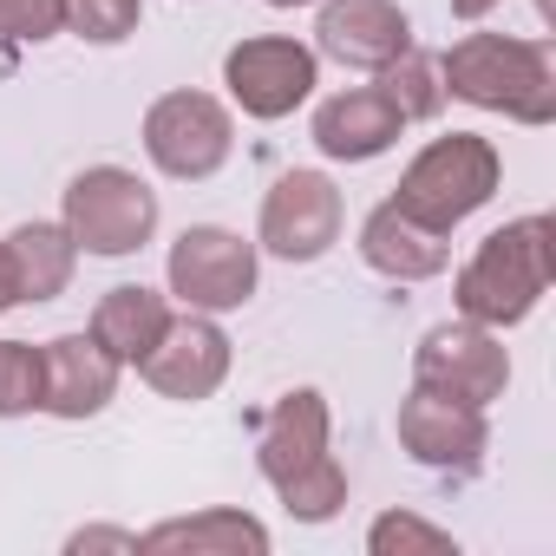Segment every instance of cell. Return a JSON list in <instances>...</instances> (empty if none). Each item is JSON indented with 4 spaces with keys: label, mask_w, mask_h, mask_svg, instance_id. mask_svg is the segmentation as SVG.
<instances>
[{
    "label": "cell",
    "mask_w": 556,
    "mask_h": 556,
    "mask_svg": "<svg viewBox=\"0 0 556 556\" xmlns=\"http://www.w3.org/2000/svg\"><path fill=\"white\" fill-rule=\"evenodd\" d=\"M255 465L275 484L282 510L302 523H328L348 504V471L334 458V419H328V400L315 387H295L268 406L262 439H255Z\"/></svg>",
    "instance_id": "6da1fadb"
},
{
    "label": "cell",
    "mask_w": 556,
    "mask_h": 556,
    "mask_svg": "<svg viewBox=\"0 0 556 556\" xmlns=\"http://www.w3.org/2000/svg\"><path fill=\"white\" fill-rule=\"evenodd\" d=\"M549 282H556V223L536 210V216H517V223L491 229L471 249V262L458 268V315L504 334V328L536 315Z\"/></svg>",
    "instance_id": "7a4b0ae2"
},
{
    "label": "cell",
    "mask_w": 556,
    "mask_h": 556,
    "mask_svg": "<svg viewBox=\"0 0 556 556\" xmlns=\"http://www.w3.org/2000/svg\"><path fill=\"white\" fill-rule=\"evenodd\" d=\"M439 86L478 112H504L517 125L556 118V60L549 40H510V34H465L439 60Z\"/></svg>",
    "instance_id": "3957f363"
},
{
    "label": "cell",
    "mask_w": 556,
    "mask_h": 556,
    "mask_svg": "<svg viewBox=\"0 0 556 556\" xmlns=\"http://www.w3.org/2000/svg\"><path fill=\"white\" fill-rule=\"evenodd\" d=\"M497 177H504V157L491 138L478 131H452V138H432L406 170H400V190L393 203L406 216H419L426 229H458L465 216H478L491 197H497Z\"/></svg>",
    "instance_id": "277c9868"
},
{
    "label": "cell",
    "mask_w": 556,
    "mask_h": 556,
    "mask_svg": "<svg viewBox=\"0 0 556 556\" xmlns=\"http://www.w3.org/2000/svg\"><path fill=\"white\" fill-rule=\"evenodd\" d=\"M79 242V255H138L157 229V190L125 170V164H92L66 184V216H60Z\"/></svg>",
    "instance_id": "5b68a950"
},
{
    "label": "cell",
    "mask_w": 556,
    "mask_h": 556,
    "mask_svg": "<svg viewBox=\"0 0 556 556\" xmlns=\"http://www.w3.org/2000/svg\"><path fill=\"white\" fill-rule=\"evenodd\" d=\"M164 282L184 308L197 315H229L255 295V242H242L236 229L223 223H190L177 242H170V262H164Z\"/></svg>",
    "instance_id": "8992f818"
},
{
    "label": "cell",
    "mask_w": 556,
    "mask_h": 556,
    "mask_svg": "<svg viewBox=\"0 0 556 556\" xmlns=\"http://www.w3.org/2000/svg\"><path fill=\"white\" fill-rule=\"evenodd\" d=\"M236 151V125L210 92H164L144 112V157L177 177V184H203L229 164Z\"/></svg>",
    "instance_id": "52a82bcc"
},
{
    "label": "cell",
    "mask_w": 556,
    "mask_h": 556,
    "mask_svg": "<svg viewBox=\"0 0 556 556\" xmlns=\"http://www.w3.org/2000/svg\"><path fill=\"white\" fill-rule=\"evenodd\" d=\"M223 86H229V99L249 112V118H289L315 86H321V60H315V47H302V40H282V34H255V40H242V47H229L223 53Z\"/></svg>",
    "instance_id": "ba28073f"
},
{
    "label": "cell",
    "mask_w": 556,
    "mask_h": 556,
    "mask_svg": "<svg viewBox=\"0 0 556 556\" xmlns=\"http://www.w3.org/2000/svg\"><path fill=\"white\" fill-rule=\"evenodd\" d=\"M413 387H432V393L465 400V406H491L510 387V354H504V341L491 328H478V321L458 315V321H445V328H432L419 341Z\"/></svg>",
    "instance_id": "9c48e42d"
},
{
    "label": "cell",
    "mask_w": 556,
    "mask_h": 556,
    "mask_svg": "<svg viewBox=\"0 0 556 556\" xmlns=\"http://www.w3.org/2000/svg\"><path fill=\"white\" fill-rule=\"evenodd\" d=\"M341 242V190L321 170H289L262 197V249L282 262H321Z\"/></svg>",
    "instance_id": "30bf717a"
},
{
    "label": "cell",
    "mask_w": 556,
    "mask_h": 556,
    "mask_svg": "<svg viewBox=\"0 0 556 556\" xmlns=\"http://www.w3.org/2000/svg\"><path fill=\"white\" fill-rule=\"evenodd\" d=\"M138 374H144L151 393L197 406V400H210L229 380V334L210 315L184 308V315H170V328L157 334V348L138 361Z\"/></svg>",
    "instance_id": "8fae6325"
},
{
    "label": "cell",
    "mask_w": 556,
    "mask_h": 556,
    "mask_svg": "<svg viewBox=\"0 0 556 556\" xmlns=\"http://www.w3.org/2000/svg\"><path fill=\"white\" fill-rule=\"evenodd\" d=\"M400 445L426 465V471H471L491 445V426H484V406H465V400H445L432 387H413L400 400Z\"/></svg>",
    "instance_id": "7c38bea8"
},
{
    "label": "cell",
    "mask_w": 556,
    "mask_h": 556,
    "mask_svg": "<svg viewBox=\"0 0 556 556\" xmlns=\"http://www.w3.org/2000/svg\"><path fill=\"white\" fill-rule=\"evenodd\" d=\"M315 47L354 73H387L393 60L413 53V21L393 0H321Z\"/></svg>",
    "instance_id": "4fadbf2b"
},
{
    "label": "cell",
    "mask_w": 556,
    "mask_h": 556,
    "mask_svg": "<svg viewBox=\"0 0 556 556\" xmlns=\"http://www.w3.org/2000/svg\"><path fill=\"white\" fill-rule=\"evenodd\" d=\"M40 361H47L40 413H53V419H99V413L112 406V393H118V374H125V367L92 341V328L47 341Z\"/></svg>",
    "instance_id": "5bb4252c"
},
{
    "label": "cell",
    "mask_w": 556,
    "mask_h": 556,
    "mask_svg": "<svg viewBox=\"0 0 556 556\" xmlns=\"http://www.w3.org/2000/svg\"><path fill=\"white\" fill-rule=\"evenodd\" d=\"M361 255L374 275H387V282H432V275L452 268V242L445 229H426L419 216H406L393 197L380 210H367L361 223Z\"/></svg>",
    "instance_id": "9a60e30c"
},
{
    "label": "cell",
    "mask_w": 556,
    "mask_h": 556,
    "mask_svg": "<svg viewBox=\"0 0 556 556\" xmlns=\"http://www.w3.org/2000/svg\"><path fill=\"white\" fill-rule=\"evenodd\" d=\"M400 131H406V118L393 112V99L380 86H348V92L321 99V112H315V144L334 164H367V157L393 151Z\"/></svg>",
    "instance_id": "2e32d148"
},
{
    "label": "cell",
    "mask_w": 556,
    "mask_h": 556,
    "mask_svg": "<svg viewBox=\"0 0 556 556\" xmlns=\"http://www.w3.org/2000/svg\"><path fill=\"white\" fill-rule=\"evenodd\" d=\"M138 549L164 556V549H190V556H268V523L249 510H197V517H170L157 530L138 536Z\"/></svg>",
    "instance_id": "e0dca14e"
},
{
    "label": "cell",
    "mask_w": 556,
    "mask_h": 556,
    "mask_svg": "<svg viewBox=\"0 0 556 556\" xmlns=\"http://www.w3.org/2000/svg\"><path fill=\"white\" fill-rule=\"evenodd\" d=\"M164 328H170V302H164L157 289H144V282H125V289H112V295L92 308V341H99L118 367H138V361L157 348Z\"/></svg>",
    "instance_id": "ac0fdd59"
},
{
    "label": "cell",
    "mask_w": 556,
    "mask_h": 556,
    "mask_svg": "<svg viewBox=\"0 0 556 556\" xmlns=\"http://www.w3.org/2000/svg\"><path fill=\"white\" fill-rule=\"evenodd\" d=\"M8 242V262H14V282H21V302H60L73 289V268H79V242L66 223H21Z\"/></svg>",
    "instance_id": "d6986e66"
},
{
    "label": "cell",
    "mask_w": 556,
    "mask_h": 556,
    "mask_svg": "<svg viewBox=\"0 0 556 556\" xmlns=\"http://www.w3.org/2000/svg\"><path fill=\"white\" fill-rule=\"evenodd\" d=\"M367 549L374 556H458V536L426 523V517H413V510H387V517H374Z\"/></svg>",
    "instance_id": "ffe728a7"
},
{
    "label": "cell",
    "mask_w": 556,
    "mask_h": 556,
    "mask_svg": "<svg viewBox=\"0 0 556 556\" xmlns=\"http://www.w3.org/2000/svg\"><path fill=\"white\" fill-rule=\"evenodd\" d=\"M144 21V0H60V27H73L92 47H118L131 40Z\"/></svg>",
    "instance_id": "44dd1931"
},
{
    "label": "cell",
    "mask_w": 556,
    "mask_h": 556,
    "mask_svg": "<svg viewBox=\"0 0 556 556\" xmlns=\"http://www.w3.org/2000/svg\"><path fill=\"white\" fill-rule=\"evenodd\" d=\"M380 92L393 99V112H400L406 125H419V118H432V112L445 105V86H439V66H432V60H419V53H406V60H393V66L380 73Z\"/></svg>",
    "instance_id": "7402d4cb"
},
{
    "label": "cell",
    "mask_w": 556,
    "mask_h": 556,
    "mask_svg": "<svg viewBox=\"0 0 556 556\" xmlns=\"http://www.w3.org/2000/svg\"><path fill=\"white\" fill-rule=\"evenodd\" d=\"M40 387H47L40 348H34V341H0V419L40 413Z\"/></svg>",
    "instance_id": "603a6c76"
},
{
    "label": "cell",
    "mask_w": 556,
    "mask_h": 556,
    "mask_svg": "<svg viewBox=\"0 0 556 556\" xmlns=\"http://www.w3.org/2000/svg\"><path fill=\"white\" fill-rule=\"evenodd\" d=\"M60 34V0H0V40H53Z\"/></svg>",
    "instance_id": "cb8c5ba5"
},
{
    "label": "cell",
    "mask_w": 556,
    "mask_h": 556,
    "mask_svg": "<svg viewBox=\"0 0 556 556\" xmlns=\"http://www.w3.org/2000/svg\"><path fill=\"white\" fill-rule=\"evenodd\" d=\"M66 549H131V556H138V536H131V530H79Z\"/></svg>",
    "instance_id": "d4e9b609"
},
{
    "label": "cell",
    "mask_w": 556,
    "mask_h": 556,
    "mask_svg": "<svg viewBox=\"0 0 556 556\" xmlns=\"http://www.w3.org/2000/svg\"><path fill=\"white\" fill-rule=\"evenodd\" d=\"M21 308V282H14V262H8V242H0V315Z\"/></svg>",
    "instance_id": "484cf974"
},
{
    "label": "cell",
    "mask_w": 556,
    "mask_h": 556,
    "mask_svg": "<svg viewBox=\"0 0 556 556\" xmlns=\"http://www.w3.org/2000/svg\"><path fill=\"white\" fill-rule=\"evenodd\" d=\"M491 8H504V0H452V14H458V21H484Z\"/></svg>",
    "instance_id": "4316f807"
},
{
    "label": "cell",
    "mask_w": 556,
    "mask_h": 556,
    "mask_svg": "<svg viewBox=\"0 0 556 556\" xmlns=\"http://www.w3.org/2000/svg\"><path fill=\"white\" fill-rule=\"evenodd\" d=\"M536 14H543V21H556V0H536Z\"/></svg>",
    "instance_id": "83f0119b"
},
{
    "label": "cell",
    "mask_w": 556,
    "mask_h": 556,
    "mask_svg": "<svg viewBox=\"0 0 556 556\" xmlns=\"http://www.w3.org/2000/svg\"><path fill=\"white\" fill-rule=\"evenodd\" d=\"M268 8H308V0H268Z\"/></svg>",
    "instance_id": "f1b7e54d"
}]
</instances>
